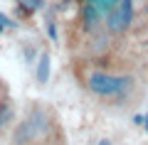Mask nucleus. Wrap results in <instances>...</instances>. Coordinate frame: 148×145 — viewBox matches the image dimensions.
Here are the masks:
<instances>
[{
	"label": "nucleus",
	"mask_w": 148,
	"mask_h": 145,
	"mask_svg": "<svg viewBox=\"0 0 148 145\" xmlns=\"http://www.w3.org/2000/svg\"><path fill=\"white\" fill-rule=\"evenodd\" d=\"M12 120H15V103H12L10 93H5L0 99V130H5Z\"/></svg>",
	"instance_id": "obj_5"
},
{
	"label": "nucleus",
	"mask_w": 148,
	"mask_h": 145,
	"mask_svg": "<svg viewBox=\"0 0 148 145\" xmlns=\"http://www.w3.org/2000/svg\"><path fill=\"white\" fill-rule=\"evenodd\" d=\"M45 27H47V32H49V37H52V39H57V27H54V22L49 20V22H47V25H45Z\"/></svg>",
	"instance_id": "obj_9"
},
{
	"label": "nucleus",
	"mask_w": 148,
	"mask_h": 145,
	"mask_svg": "<svg viewBox=\"0 0 148 145\" xmlns=\"http://www.w3.org/2000/svg\"><path fill=\"white\" fill-rule=\"evenodd\" d=\"M57 133V118L47 106H32L12 130V145H42Z\"/></svg>",
	"instance_id": "obj_1"
},
{
	"label": "nucleus",
	"mask_w": 148,
	"mask_h": 145,
	"mask_svg": "<svg viewBox=\"0 0 148 145\" xmlns=\"http://www.w3.org/2000/svg\"><path fill=\"white\" fill-rule=\"evenodd\" d=\"M17 5H20V10L25 12V15H32V12H37L45 3H42V0H20Z\"/></svg>",
	"instance_id": "obj_7"
},
{
	"label": "nucleus",
	"mask_w": 148,
	"mask_h": 145,
	"mask_svg": "<svg viewBox=\"0 0 148 145\" xmlns=\"http://www.w3.org/2000/svg\"><path fill=\"white\" fill-rule=\"evenodd\" d=\"M99 145H111V140H106V138H104V140H99Z\"/></svg>",
	"instance_id": "obj_11"
},
{
	"label": "nucleus",
	"mask_w": 148,
	"mask_h": 145,
	"mask_svg": "<svg viewBox=\"0 0 148 145\" xmlns=\"http://www.w3.org/2000/svg\"><path fill=\"white\" fill-rule=\"evenodd\" d=\"M91 3H96V5H99V7H101V12H104V15H106V12H109V10H111V7L116 5L119 0H91Z\"/></svg>",
	"instance_id": "obj_8"
},
{
	"label": "nucleus",
	"mask_w": 148,
	"mask_h": 145,
	"mask_svg": "<svg viewBox=\"0 0 148 145\" xmlns=\"http://www.w3.org/2000/svg\"><path fill=\"white\" fill-rule=\"evenodd\" d=\"M42 145H52V140H47V143H42Z\"/></svg>",
	"instance_id": "obj_12"
},
{
	"label": "nucleus",
	"mask_w": 148,
	"mask_h": 145,
	"mask_svg": "<svg viewBox=\"0 0 148 145\" xmlns=\"http://www.w3.org/2000/svg\"><path fill=\"white\" fill-rule=\"evenodd\" d=\"M3 96H5V93H0V99H3Z\"/></svg>",
	"instance_id": "obj_14"
},
{
	"label": "nucleus",
	"mask_w": 148,
	"mask_h": 145,
	"mask_svg": "<svg viewBox=\"0 0 148 145\" xmlns=\"http://www.w3.org/2000/svg\"><path fill=\"white\" fill-rule=\"evenodd\" d=\"M0 25H3V27H15V22H12L10 17H5L3 12H0Z\"/></svg>",
	"instance_id": "obj_10"
},
{
	"label": "nucleus",
	"mask_w": 148,
	"mask_h": 145,
	"mask_svg": "<svg viewBox=\"0 0 148 145\" xmlns=\"http://www.w3.org/2000/svg\"><path fill=\"white\" fill-rule=\"evenodd\" d=\"M131 25H133V0H119L116 5L106 12L104 30L111 37H121L131 30Z\"/></svg>",
	"instance_id": "obj_3"
},
{
	"label": "nucleus",
	"mask_w": 148,
	"mask_h": 145,
	"mask_svg": "<svg viewBox=\"0 0 148 145\" xmlns=\"http://www.w3.org/2000/svg\"><path fill=\"white\" fill-rule=\"evenodd\" d=\"M133 81L136 79L131 74H111L106 69H89L84 76V86L89 88L91 96L101 101H126L133 91Z\"/></svg>",
	"instance_id": "obj_2"
},
{
	"label": "nucleus",
	"mask_w": 148,
	"mask_h": 145,
	"mask_svg": "<svg viewBox=\"0 0 148 145\" xmlns=\"http://www.w3.org/2000/svg\"><path fill=\"white\" fill-rule=\"evenodd\" d=\"M49 69H52V59H49V54H47V52H40V57H37V71H35L37 84H40V86H45V84H47Z\"/></svg>",
	"instance_id": "obj_6"
},
{
	"label": "nucleus",
	"mask_w": 148,
	"mask_h": 145,
	"mask_svg": "<svg viewBox=\"0 0 148 145\" xmlns=\"http://www.w3.org/2000/svg\"><path fill=\"white\" fill-rule=\"evenodd\" d=\"M3 30H5V27H3V25H0V35H3Z\"/></svg>",
	"instance_id": "obj_13"
},
{
	"label": "nucleus",
	"mask_w": 148,
	"mask_h": 145,
	"mask_svg": "<svg viewBox=\"0 0 148 145\" xmlns=\"http://www.w3.org/2000/svg\"><path fill=\"white\" fill-rule=\"evenodd\" d=\"M104 20L106 15L101 12V7L96 5V3H91V0H84L79 7V22H82V30L86 32V35H96V32L104 27Z\"/></svg>",
	"instance_id": "obj_4"
}]
</instances>
